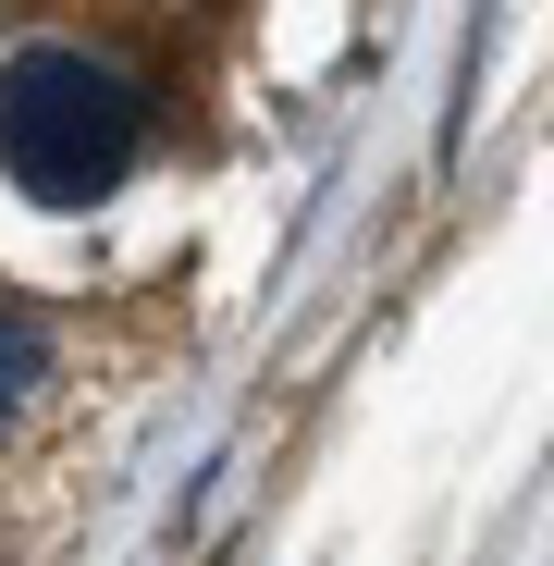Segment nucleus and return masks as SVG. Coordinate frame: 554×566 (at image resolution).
<instances>
[{
    "label": "nucleus",
    "mask_w": 554,
    "mask_h": 566,
    "mask_svg": "<svg viewBox=\"0 0 554 566\" xmlns=\"http://www.w3.org/2000/svg\"><path fill=\"white\" fill-rule=\"evenodd\" d=\"M38 382H50V321L0 296V431H13V419L38 407Z\"/></svg>",
    "instance_id": "2"
},
{
    "label": "nucleus",
    "mask_w": 554,
    "mask_h": 566,
    "mask_svg": "<svg viewBox=\"0 0 554 566\" xmlns=\"http://www.w3.org/2000/svg\"><path fill=\"white\" fill-rule=\"evenodd\" d=\"M136 160H148V86L112 50L25 38L0 62V172L38 210H100Z\"/></svg>",
    "instance_id": "1"
}]
</instances>
